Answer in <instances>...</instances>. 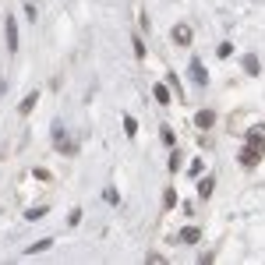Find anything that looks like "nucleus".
<instances>
[{
  "mask_svg": "<svg viewBox=\"0 0 265 265\" xmlns=\"http://www.w3.org/2000/svg\"><path fill=\"white\" fill-rule=\"evenodd\" d=\"M145 262H149V265H152V262L159 265V262H166V258H163V255H159V251H149V255H145Z\"/></svg>",
  "mask_w": 265,
  "mask_h": 265,
  "instance_id": "obj_20",
  "label": "nucleus"
},
{
  "mask_svg": "<svg viewBox=\"0 0 265 265\" xmlns=\"http://www.w3.org/2000/svg\"><path fill=\"white\" fill-rule=\"evenodd\" d=\"M4 36H7V50L14 53V50H18V25H14V18L7 21V28H4Z\"/></svg>",
  "mask_w": 265,
  "mask_h": 265,
  "instance_id": "obj_8",
  "label": "nucleus"
},
{
  "mask_svg": "<svg viewBox=\"0 0 265 265\" xmlns=\"http://www.w3.org/2000/svg\"><path fill=\"white\" fill-rule=\"evenodd\" d=\"M131 46H134V57H145V43H141V36H134Z\"/></svg>",
  "mask_w": 265,
  "mask_h": 265,
  "instance_id": "obj_17",
  "label": "nucleus"
},
{
  "mask_svg": "<svg viewBox=\"0 0 265 265\" xmlns=\"http://www.w3.org/2000/svg\"><path fill=\"white\" fill-rule=\"evenodd\" d=\"M241 67H244V74H262V64H258V57H255V53L241 57Z\"/></svg>",
  "mask_w": 265,
  "mask_h": 265,
  "instance_id": "obj_7",
  "label": "nucleus"
},
{
  "mask_svg": "<svg viewBox=\"0 0 265 265\" xmlns=\"http://www.w3.org/2000/svg\"><path fill=\"white\" fill-rule=\"evenodd\" d=\"M43 216H46V205H36V209H28V212H25V219H32V223H36V219H43Z\"/></svg>",
  "mask_w": 265,
  "mask_h": 265,
  "instance_id": "obj_14",
  "label": "nucleus"
},
{
  "mask_svg": "<svg viewBox=\"0 0 265 265\" xmlns=\"http://www.w3.org/2000/svg\"><path fill=\"white\" fill-rule=\"evenodd\" d=\"M50 244H53V241H50V237H43V241H36V244H28V248H25V255H36V251H46Z\"/></svg>",
  "mask_w": 265,
  "mask_h": 265,
  "instance_id": "obj_13",
  "label": "nucleus"
},
{
  "mask_svg": "<svg viewBox=\"0 0 265 265\" xmlns=\"http://www.w3.org/2000/svg\"><path fill=\"white\" fill-rule=\"evenodd\" d=\"M166 85H170V89H177V92L184 96V89H181V78H177V74H170V78H166Z\"/></svg>",
  "mask_w": 265,
  "mask_h": 265,
  "instance_id": "obj_19",
  "label": "nucleus"
},
{
  "mask_svg": "<svg viewBox=\"0 0 265 265\" xmlns=\"http://www.w3.org/2000/svg\"><path fill=\"white\" fill-rule=\"evenodd\" d=\"M248 145H255V149H258V152L265 156V128H262V124L248 131Z\"/></svg>",
  "mask_w": 265,
  "mask_h": 265,
  "instance_id": "obj_4",
  "label": "nucleus"
},
{
  "mask_svg": "<svg viewBox=\"0 0 265 265\" xmlns=\"http://www.w3.org/2000/svg\"><path fill=\"white\" fill-rule=\"evenodd\" d=\"M216 53H219V57H230V53H233V46H230V43H219V50H216Z\"/></svg>",
  "mask_w": 265,
  "mask_h": 265,
  "instance_id": "obj_21",
  "label": "nucleus"
},
{
  "mask_svg": "<svg viewBox=\"0 0 265 265\" xmlns=\"http://www.w3.org/2000/svg\"><path fill=\"white\" fill-rule=\"evenodd\" d=\"M212 188H216V177H212V173L198 181V195H201V198H209V195H212Z\"/></svg>",
  "mask_w": 265,
  "mask_h": 265,
  "instance_id": "obj_11",
  "label": "nucleus"
},
{
  "mask_svg": "<svg viewBox=\"0 0 265 265\" xmlns=\"http://www.w3.org/2000/svg\"><path fill=\"white\" fill-rule=\"evenodd\" d=\"M67 223H71V226H78V223H81V209H74V212L67 216Z\"/></svg>",
  "mask_w": 265,
  "mask_h": 265,
  "instance_id": "obj_23",
  "label": "nucleus"
},
{
  "mask_svg": "<svg viewBox=\"0 0 265 265\" xmlns=\"http://www.w3.org/2000/svg\"><path fill=\"white\" fill-rule=\"evenodd\" d=\"M36 103H39V92H28V96L18 103V113H21V117H25V113H32V110H36Z\"/></svg>",
  "mask_w": 265,
  "mask_h": 265,
  "instance_id": "obj_9",
  "label": "nucleus"
},
{
  "mask_svg": "<svg viewBox=\"0 0 265 265\" xmlns=\"http://www.w3.org/2000/svg\"><path fill=\"white\" fill-rule=\"evenodd\" d=\"M53 145H57V152H74V145L64 138V124H61V121L53 124Z\"/></svg>",
  "mask_w": 265,
  "mask_h": 265,
  "instance_id": "obj_2",
  "label": "nucleus"
},
{
  "mask_svg": "<svg viewBox=\"0 0 265 265\" xmlns=\"http://www.w3.org/2000/svg\"><path fill=\"white\" fill-rule=\"evenodd\" d=\"M124 131H128V138H134V134H138V124H134V117H124Z\"/></svg>",
  "mask_w": 265,
  "mask_h": 265,
  "instance_id": "obj_16",
  "label": "nucleus"
},
{
  "mask_svg": "<svg viewBox=\"0 0 265 265\" xmlns=\"http://www.w3.org/2000/svg\"><path fill=\"white\" fill-rule=\"evenodd\" d=\"M173 43L177 46H191V25H173Z\"/></svg>",
  "mask_w": 265,
  "mask_h": 265,
  "instance_id": "obj_5",
  "label": "nucleus"
},
{
  "mask_svg": "<svg viewBox=\"0 0 265 265\" xmlns=\"http://www.w3.org/2000/svg\"><path fill=\"white\" fill-rule=\"evenodd\" d=\"M4 89H7V81H4V78H0V92H4Z\"/></svg>",
  "mask_w": 265,
  "mask_h": 265,
  "instance_id": "obj_24",
  "label": "nucleus"
},
{
  "mask_svg": "<svg viewBox=\"0 0 265 265\" xmlns=\"http://www.w3.org/2000/svg\"><path fill=\"white\" fill-rule=\"evenodd\" d=\"M198 241H201L198 226H184V230H181V244H198Z\"/></svg>",
  "mask_w": 265,
  "mask_h": 265,
  "instance_id": "obj_10",
  "label": "nucleus"
},
{
  "mask_svg": "<svg viewBox=\"0 0 265 265\" xmlns=\"http://www.w3.org/2000/svg\"><path fill=\"white\" fill-rule=\"evenodd\" d=\"M188 71H191V78H195V85H209V74H205V64H201L198 57L188 64Z\"/></svg>",
  "mask_w": 265,
  "mask_h": 265,
  "instance_id": "obj_3",
  "label": "nucleus"
},
{
  "mask_svg": "<svg viewBox=\"0 0 265 265\" xmlns=\"http://www.w3.org/2000/svg\"><path fill=\"white\" fill-rule=\"evenodd\" d=\"M152 92H156V103H163V106L170 103V85H166V81H159V85H156Z\"/></svg>",
  "mask_w": 265,
  "mask_h": 265,
  "instance_id": "obj_12",
  "label": "nucleus"
},
{
  "mask_svg": "<svg viewBox=\"0 0 265 265\" xmlns=\"http://www.w3.org/2000/svg\"><path fill=\"white\" fill-rule=\"evenodd\" d=\"M163 205H166V209H173V205H177V191H173V188H166V195H163Z\"/></svg>",
  "mask_w": 265,
  "mask_h": 265,
  "instance_id": "obj_15",
  "label": "nucleus"
},
{
  "mask_svg": "<svg viewBox=\"0 0 265 265\" xmlns=\"http://www.w3.org/2000/svg\"><path fill=\"white\" fill-rule=\"evenodd\" d=\"M195 124H198L201 131H209V128L216 124V113H212V110H198V113H195Z\"/></svg>",
  "mask_w": 265,
  "mask_h": 265,
  "instance_id": "obj_6",
  "label": "nucleus"
},
{
  "mask_svg": "<svg viewBox=\"0 0 265 265\" xmlns=\"http://www.w3.org/2000/svg\"><path fill=\"white\" fill-rule=\"evenodd\" d=\"M170 170H173V173L181 170V152H173V156H170Z\"/></svg>",
  "mask_w": 265,
  "mask_h": 265,
  "instance_id": "obj_22",
  "label": "nucleus"
},
{
  "mask_svg": "<svg viewBox=\"0 0 265 265\" xmlns=\"http://www.w3.org/2000/svg\"><path fill=\"white\" fill-rule=\"evenodd\" d=\"M25 18H32V21H39V11H36V4H32V0L25 4Z\"/></svg>",
  "mask_w": 265,
  "mask_h": 265,
  "instance_id": "obj_18",
  "label": "nucleus"
},
{
  "mask_svg": "<svg viewBox=\"0 0 265 265\" xmlns=\"http://www.w3.org/2000/svg\"><path fill=\"white\" fill-rule=\"evenodd\" d=\"M258 163H262V152H258L255 145H244V149H241V166L251 170V166H258Z\"/></svg>",
  "mask_w": 265,
  "mask_h": 265,
  "instance_id": "obj_1",
  "label": "nucleus"
}]
</instances>
